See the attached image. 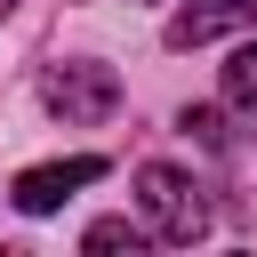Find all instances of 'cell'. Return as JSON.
<instances>
[{"label": "cell", "instance_id": "1", "mask_svg": "<svg viewBox=\"0 0 257 257\" xmlns=\"http://www.w3.org/2000/svg\"><path fill=\"white\" fill-rule=\"evenodd\" d=\"M137 217L153 225V241L193 249V241L209 233V185H201L193 169H177V161H145V169H137Z\"/></svg>", "mask_w": 257, "mask_h": 257}, {"label": "cell", "instance_id": "2", "mask_svg": "<svg viewBox=\"0 0 257 257\" xmlns=\"http://www.w3.org/2000/svg\"><path fill=\"white\" fill-rule=\"evenodd\" d=\"M40 104H48L64 128H88V120H112L120 80H112V64L72 56V64H48V72H40Z\"/></svg>", "mask_w": 257, "mask_h": 257}, {"label": "cell", "instance_id": "3", "mask_svg": "<svg viewBox=\"0 0 257 257\" xmlns=\"http://www.w3.org/2000/svg\"><path fill=\"white\" fill-rule=\"evenodd\" d=\"M104 177V153H72V161H40V169H24L16 185H8V201L24 209V217H48V209H64L80 185H96Z\"/></svg>", "mask_w": 257, "mask_h": 257}, {"label": "cell", "instance_id": "4", "mask_svg": "<svg viewBox=\"0 0 257 257\" xmlns=\"http://www.w3.org/2000/svg\"><path fill=\"white\" fill-rule=\"evenodd\" d=\"M241 24H257V0H185L161 40H169V48H201V40H225V32H241Z\"/></svg>", "mask_w": 257, "mask_h": 257}, {"label": "cell", "instance_id": "5", "mask_svg": "<svg viewBox=\"0 0 257 257\" xmlns=\"http://www.w3.org/2000/svg\"><path fill=\"white\" fill-rule=\"evenodd\" d=\"M217 161H225V209L241 225H257V137H225Z\"/></svg>", "mask_w": 257, "mask_h": 257}, {"label": "cell", "instance_id": "6", "mask_svg": "<svg viewBox=\"0 0 257 257\" xmlns=\"http://www.w3.org/2000/svg\"><path fill=\"white\" fill-rule=\"evenodd\" d=\"M225 104L257 120V40H249V48H233V64H225Z\"/></svg>", "mask_w": 257, "mask_h": 257}, {"label": "cell", "instance_id": "7", "mask_svg": "<svg viewBox=\"0 0 257 257\" xmlns=\"http://www.w3.org/2000/svg\"><path fill=\"white\" fill-rule=\"evenodd\" d=\"M145 233H153V225H145V217H96V225H88V233H80V241H88V249H137V241H145Z\"/></svg>", "mask_w": 257, "mask_h": 257}, {"label": "cell", "instance_id": "8", "mask_svg": "<svg viewBox=\"0 0 257 257\" xmlns=\"http://www.w3.org/2000/svg\"><path fill=\"white\" fill-rule=\"evenodd\" d=\"M177 137H193V145L217 153V145H225V112H217V104H185V112H177Z\"/></svg>", "mask_w": 257, "mask_h": 257}, {"label": "cell", "instance_id": "9", "mask_svg": "<svg viewBox=\"0 0 257 257\" xmlns=\"http://www.w3.org/2000/svg\"><path fill=\"white\" fill-rule=\"evenodd\" d=\"M8 16H16V0H0V24H8Z\"/></svg>", "mask_w": 257, "mask_h": 257}]
</instances>
